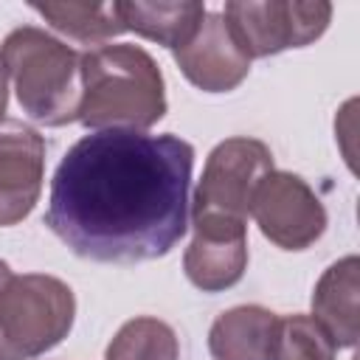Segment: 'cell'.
Returning <instances> with one entry per match:
<instances>
[{
    "mask_svg": "<svg viewBox=\"0 0 360 360\" xmlns=\"http://www.w3.org/2000/svg\"><path fill=\"white\" fill-rule=\"evenodd\" d=\"M191 169L194 146L172 132H90L53 172L45 225L90 262L160 259L188 231Z\"/></svg>",
    "mask_w": 360,
    "mask_h": 360,
    "instance_id": "cell-1",
    "label": "cell"
},
{
    "mask_svg": "<svg viewBox=\"0 0 360 360\" xmlns=\"http://www.w3.org/2000/svg\"><path fill=\"white\" fill-rule=\"evenodd\" d=\"M79 121L87 129H149L166 115V84L141 45H98L79 56Z\"/></svg>",
    "mask_w": 360,
    "mask_h": 360,
    "instance_id": "cell-2",
    "label": "cell"
},
{
    "mask_svg": "<svg viewBox=\"0 0 360 360\" xmlns=\"http://www.w3.org/2000/svg\"><path fill=\"white\" fill-rule=\"evenodd\" d=\"M22 112L45 127L79 121V53L37 25L14 28L0 48Z\"/></svg>",
    "mask_w": 360,
    "mask_h": 360,
    "instance_id": "cell-3",
    "label": "cell"
},
{
    "mask_svg": "<svg viewBox=\"0 0 360 360\" xmlns=\"http://www.w3.org/2000/svg\"><path fill=\"white\" fill-rule=\"evenodd\" d=\"M76 318L73 290L48 273L11 276L0 290V360H34L62 343Z\"/></svg>",
    "mask_w": 360,
    "mask_h": 360,
    "instance_id": "cell-4",
    "label": "cell"
},
{
    "mask_svg": "<svg viewBox=\"0 0 360 360\" xmlns=\"http://www.w3.org/2000/svg\"><path fill=\"white\" fill-rule=\"evenodd\" d=\"M250 59H264L315 42L332 20L326 0H231L222 11Z\"/></svg>",
    "mask_w": 360,
    "mask_h": 360,
    "instance_id": "cell-5",
    "label": "cell"
},
{
    "mask_svg": "<svg viewBox=\"0 0 360 360\" xmlns=\"http://www.w3.org/2000/svg\"><path fill=\"white\" fill-rule=\"evenodd\" d=\"M273 172V152L259 138H225L202 166L191 217L248 222L259 183Z\"/></svg>",
    "mask_w": 360,
    "mask_h": 360,
    "instance_id": "cell-6",
    "label": "cell"
},
{
    "mask_svg": "<svg viewBox=\"0 0 360 360\" xmlns=\"http://www.w3.org/2000/svg\"><path fill=\"white\" fill-rule=\"evenodd\" d=\"M250 214L264 239L281 250H304L326 231V208L304 177L292 172H270L256 194Z\"/></svg>",
    "mask_w": 360,
    "mask_h": 360,
    "instance_id": "cell-7",
    "label": "cell"
},
{
    "mask_svg": "<svg viewBox=\"0 0 360 360\" xmlns=\"http://www.w3.org/2000/svg\"><path fill=\"white\" fill-rule=\"evenodd\" d=\"M194 239L183 253L186 278L202 292L233 287L248 270V222L191 217Z\"/></svg>",
    "mask_w": 360,
    "mask_h": 360,
    "instance_id": "cell-8",
    "label": "cell"
},
{
    "mask_svg": "<svg viewBox=\"0 0 360 360\" xmlns=\"http://www.w3.org/2000/svg\"><path fill=\"white\" fill-rule=\"evenodd\" d=\"M45 180V138L22 124H0V228L22 222L42 191Z\"/></svg>",
    "mask_w": 360,
    "mask_h": 360,
    "instance_id": "cell-9",
    "label": "cell"
},
{
    "mask_svg": "<svg viewBox=\"0 0 360 360\" xmlns=\"http://www.w3.org/2000/svg\"><path fill=\"white\" fill-rule=\"evenodd\" d=\"M172 53L183 76L202 93H228L250 73V56L231 34L222 11H205L194 37Z\"/></svg>",
    "mask_w": 360,
    "mask_h": 360,
    "instance_id": "cell-10",
    "label": "cell"
},
{
    "mask_svg": "<svg viewBox=\"0 0 360 360\" xmlns=\"http://www.w3.org/2000/svg\"><path fill=\"white\" fill-rule=\"evenodd\" d=\"M357 290H360V259L343 256L323 270L312 292V318L323 326L338 349L357 343Z\"/></svg>",
    "mask_w": 360,
    "mask_h": 360,
    "instance_id": "cell-11",
    "label": "cell"
},
{
    "mask_svg": "<svg viewBox=\"0 0 360 360\" xmlns=\"http://www.w3.org/2000/svg\"><path fill=\"white\" fill-rule=\"evenodd\" d=\"M278 315L259 304H242L217 315L208 332L214 360H267Z\"/></svg>",
    "mask_w": 360,
    "mask_h": 360,
    "instance_id": "cell-12",
    "label": "cell"
},
{
    "mask_svg": "<svg viewBox=\"0 0 360 360\" xmlns=\"http://www.w3.org/2000/svg\"><path fill=\"white\" fill-rule=\"evenodd\" d=\"M115 17L124 31H135L143 39H152L163 48L177 51L186 45L205 17V6L197 0L180 3H141V0H115Z\"/></svg>",
    "mask_w": 360,
    "mask_h": 360,
    "instance_id": "cell-13",
    "label": "cell"
},
{
    "mask_svg": "<svg viewBox=\"0 0 360 360\" xmlns=\"http://www.w3.org/2000/svg\"><path fill=\"white\" fill-rule=\"evenodd\" d=\"M31 8L79 42H107L124 34L112 3H31Z\"/></svg>",
    "mask_w": 360,
    "mask_h": 360,
    "instance_id": "cell-14",
    "label": "cell"
},
{
    "mask_svg": "<svg viewBox=\"0 0 360 360\" xmlns=\"http://www.w3.org/2000/svg\"><path fill=\"white\" fill-rule=\"evenodd\" d=\"M180 343L174 329L152 315L129 318L110 340L104 360H177Z\"/></svg>",
    "mask_w": 360,
    "mask_h": 360,
    "instance_id": "cell-15",
    "label": "cell"
},
{
    "mask_svg": "<svg viewBox=\"0 0 360 360\" xmlns=\"http://www.w3.org/2000/svg\"><path fill=\"white\" fill-rule=\"evenodd\" d=\"M338 346L312 315L278 318L267 360H335Z\"/></svg>",
    "mask_w": 360,
    "mask_h": 360,
    "instance_id": "cell-16",
    "label": "cell"
},
{
    "mask_svg": "<svg viewBox=\"0 0 360 360\" xmlns=\"http://www.w3.org/2000/svg\"><path fill=\"white\" fill-rule=\"evenodd\" d=\"M6 107H8V73H6V65L0 59V124H3Z\"/></svg>",
    "mask_w": 360,
    "mask_h": 360,
    "instance_id": "cell-17",
    "label": "cell"
},
{
    "mask_svg": "<svg viewBox=\"0 0 360 360\" xmlns=\"http://www.w3.org/2000/svg\"><path fill=\"white\" fill-rule=\"evenodd\" d=\"M11 276H14V273H11L8 262H3V259H0V290H3L6 284H8V278H11Z\"/></svg>",
    "mask_w": 360,
    "mask_h": 360,
    "instance_id": "cell-18",
    "label": "cell"
}]
</instances>
